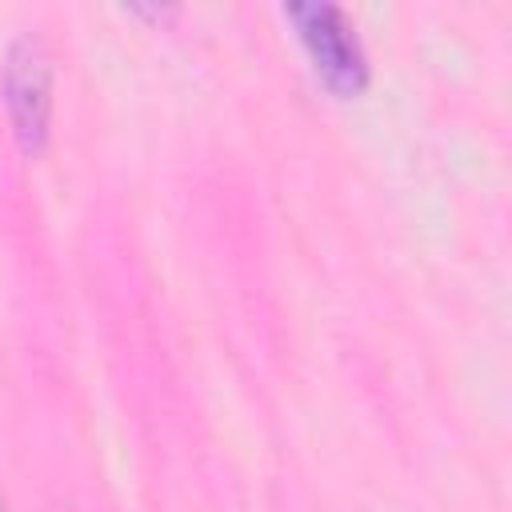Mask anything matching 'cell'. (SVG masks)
<instances>
[{
  "label": "cell",
  "mask_w": 512,
  "mask_h": 512,
  "mask_svg": "<svg viewBox=\"0 0 512 512\" xmlns=\"http://www.w3.org/2000/svg\"><path fill=\"white\" fill-rule=\"evenodd\" d=\"M4 108L24 152L48 144L52 124V56L36 32H20L4 52Z\"/></svg>",
  "instance_id": "1"
},
{
  "label": "cell",
  "mask_w": 512,
  "mask_h": 512,
  "mask_svg": "<svg viewBox=\"0 0 512 512\" xmlns=\"http://www.w3.org/2000/svg\"><path fill=\"white\" fill-rule=\"evenodd\" d=\"M0 512H4V500H0Z\"/></svg>",
  "instance_id": "3"
},
{
  "label": "cell",
  "mask_w": 512,
  "mask_h": 512,
  "mask_svg": "<svg viewBox=\"0 0 512 512\" xmlns=\"http://www.w3.org/2000/svg\"><path fill=\"white\" fill-rule=\"evenodd\" d=\"M288 20L296 24L316 72L336 88V92H360L368 84V56L360 48V36L352 28V20L328 4V0H312V4H288L284 8Z\"/></svg>",
  "instance_id": "2"
}]
</instances>
